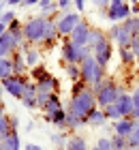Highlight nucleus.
<instances>
[{
  "label": "nucleus",
  "instance_id": "1",
  "mask_svg": "<svg viewBox=\"0 0 139 150\" xmlns=\"http://www.w3.org/2000/svg\"><path fill=\"white\" fill-rule=\"evenodd\" d=\"M94 107H99L96 105V94L92 92V88H86V90H81L79 94H71L66 112L73 114L75 118L88 122V114L92 112Z\"/></svg>",
  "mask_w": 139,
  "mask_h": 150
},
{
  "label": "nucleus",
  "instance_id": "2",
  "mask_svg": "<svg viewBox=\"0 0 139 150\" xmlns=\"http://www.w3.org/2000/svg\"><path fill=\"white\" fill-rule=\"evenodd\" d=\"M92 92L96 94V105H99L101 110H105L107 105L116 103L118 97H120V94L124 92V88H122L120 84H118L116 79L105 77L99 86H94V88H92Z\"/></svg>",
  "mask_w": 139,
  "mask_h": 150
},
{
  "label": "nucleus",
  "instance_id": "3",
  "mask_svg": "<svg viewBox=\"0 0 139 150\" xmlns=\"http://www.w3.org/2000/svg\"><path fill=\"white\" fill-rule=\"evenodd\" d=\"M79 67H81V81H86V84H88L90 88L99 86L101 81L107 77V75H105V71H107V69H105V67H101L99 62H96L92 54H90V56H88L86 60H83V62H81Z\"/></svg>",
  "mask_w": 139,
  "mask_h": 150
},
{
  "label": "nucleus",
  "instance_id": "4",
  "mask_svg": "<svg viewBox=\"0 0 139 150\" xmlns=\"http://www.w3.org/2000/svg\"><path fill=\"white\" fill-rule=\"evenodd\" d=\"M45 24H47V17L34 15V17H30V19L22 26V30H24V41H26L28 45H39V43H43Z\"/></svg>",
  "mask_w": 139,
  "mask_h": 150
},
{
  "label": "nucleus",
  "instance_id": "5",
  "mask_svg": "<svg viewBox=\"0 0 139 150\" xmlns=\"http://www.w3.org/2000/svg\"><path fill=\"white\" fill-rule=\"evenodd\" d=\"M30 75H32V81L37 84V92L56 94V90H58V79H56L47 69H43V67H34V69L30 71Z\"/></svg>",
  "mask_w": 139,
  "mask_h": 150
},
{
  "label": "nucleus",
  "instance_id": "6",
  "mask_svg": "<svg viewBox=\"0 0 139 150\" xmlns=\"http://www.w3.org/2000/svg\"><path fill=\"white\" fill-rule=\"evenodd\" d=\"M103 17L109 24H122L124 19L131 17V4L122 2V0H111V4L103 11Z\"/></svg>",
  "mask_w": 139,
  "mask_h": 150
},
{
  "label": "nucleus",
  "instance_id": "7",
  "mask_svg": "<svg viewBox=\"0 0 139 150\" xmlns=\"http://www.w3.org/2000/svg\"><path fill=\"white\" fill-rule=\"evenodd\" d=\"M90 54H92L90 47H77L71 41H64V45H62V60H64V64H81Z\"/></svg>",
  "mask_w": 139,
  "mask_h": 150
},
{
  "label": "nucleus",
  "instance_id": "8",
  "mask_svg": "<svg viewBox=\"0 0 139 150\" xmlns=\"http://www.w3.org/2000/svg\"><path fill=\"white\" fill-rule=\"evenodd\" d=\"M81 19H83L81 13H77V11H66V13H62V15L56 19L58 35H60V37H71V32L81 24Z\"/></svg>",
  "mask_w": 139,
  "mask_h": 150
},
{
  "label": "nucleus",
  "instance_id": "9",
  "mask_svg": "<svg viewBox=\"0 0 139 150\" xmlns=\"http://www.w3.org/2000/svg\"><path fill=\"white\" fill-rule=\"evenodd\" d=\"M26 81H28L26 75H11V77H6V79L0 81V86H2L13 99H19V101H22V94H24Z\"/></svg>",
  "mask_w": 139,
  "mask_h": 150
},
{
  "label": "nucleus",
  "instance_id": "10",
  "mask_svg": "<svg viewBox=\"0 0 139 150\" xmlns=\"http://www.w3.org/2000/svg\"><path fill=\"white\" fill-rule=\"evenodd\" d=\"M92 56H94V60L101 67H105V69H107L109 60H111V56H114V43H111L109 39H103L101 43L92 50Z\"/></svg>",
  "mask_w": 139,
  "mask_h": 150
},
{
  "label": "nucleus",
  "instance_id": "11",
  "mask_svg": "<svg viewBox=\"0 0 139 150\" xmlns=\"http://www.w3.org/2000/svg\"><path fill=\"white\" fill-rule=\"evenodd\" d=\"M22 43H24V41L15 39L13 35H9V32H4V35L0 37V58H11L13 54L19 50Z\"/></svg>",
  "mask_w": 139,
  "mask_h": 150
},
{
  "label": "nucleus",
  "instance_id": "12",
  "mask_svg": "<svg viewBox=\"0 0 139 150\" xmlns=\"http://www.w3.org/2000/svg\"><path fill=\"white\" fill-rule=\"evenodd\" d=\"M90 26L86 19H81V24L71 32V37H68V41H71L73 45H77V47H88V32H90Z\"/></svg>",
  "mask_w": 139,
  "mask_h": 150
},
{
  "label": "nucleus",
  "instance_id": "13",
  "mask_svg": "<svg viewBox=\"0 0 139 150\" xmlns=\"http://www.w3.org/2000/svg\"><path fill=\"white\" fill-rule=\"evenodd\" d=\"M114 105H116L118 116H120V118H131V114H133V94L122 92Z\"/></svg>",
  "mask_w": 139,
  "mask_h": 150
},
{
  "label": "nucleus",
  "instance_id": "14",
  "mask_svg": "<svg viewBox=\"0 0 139 150\" xmlns=\"http://www.w3.org/2000/svg\"><path fill=\"white\" fill-rule=\"evenodd\" d=\"M133 129H135V120H133V118L111 120V131H114V135H120V137H128Z\"/></svg>",
  "mask_w": 139,
  "mask_h": 150
},
{
  "label": "nucleus",
  "instance_id": "15",
  "mask_svg": "<svg viewBox=\"0 0 139 150\" xmlns=\"http://www.w3.org/2000/svg\"><path fill=\"white\" fill-rule=\"evenodd\" d=\"M22 103L24 107H28V110H37V84L34 81L28 79L26 81V88H24V94H22Z\"/></svg>",
  "mask_w": 139,
  "mask_h": 150
},
{
  "label": "nucleus",
  "instance_id": "16",
  "mask_svg": "<svg viewBox=\"0 0 139 150\" xmlns=\"http://www.w3.org/2000/svg\"><path fill=\"white\" fill-rule=\"evenodd\" d=\"M107 122H109V118L105 116V110H101V107H94V110L88 114V127H92V129L107 127Z\"/></svg>",
  "mask_w": 139,
  "mask_h": 150
},
{
  "label": "nucleus",
  "instance_id": "17",
  "mask_svg": "<svg viewBox=\"0 0 139 150\" xmlns=\"http://www.w3.org/2000/svg\"><path fill=\"white\" fill-rule=\"evenodd\" d=\"M0 148L2 150H22V139H19V131H11L4 137H0Z\"/></svg>",
  "mask_w": 139,
  "mask_h": 150
},
{
  "label": "nucleus",
  "instance_id": "18",
  "mask_svg": "<svg viewBox=\"0 0 139 150\" xmlns=\"http://www.w3.org/2000/svg\"><path fill=\"white\" fill-rule=\"evenodd\" d=\"M58 28H56V19L54 17H47V24H45V35H43V45L45 47H52L56 41H58Z\"/></svg>",
  "mask_w": 139,
  "mask_h": 150
},
{
  "label": "nucleus",
  "instance_id": "19",
  "mask_svg": "<svg viewBox=\"0 0 139 150\" xmlns=\"http://www.w3.org/2000/svg\"><path fill=\"white\" fill-rule=\"evenodd\" d=\"M66 150H90L88 139L79 133H71L68 135V142H66Z\"/></svg>",
  "mask_w": 139,
  "mask_h": 150
},
{
  "label": "nucleus",
  "instance_id": "20",
  "mask_svg": "<svg viewBox=\"0 0 139 150\" xmlns=\"http://www.w3.org/2000/svg\"><path fill=\"white\" fill-rule=\"evenodd\" d=\"M62 110H64V105H62L60 97H58V94H52L49 101H47L45 107H43V114H45V116H54V114H58V112H62Z\"/></svg>",
  "mask_w": 139,
  "mask_h": 150
},
{
  "label": "nucleus",
  "instance_id": "21",
  "mask_svg": "<svg viewBox=\"0 0 139 150\" xmlns=\"http://www.w3.org/2000/svg\"><path fill=\"white\" fill-rule=\"evenodd\" d=\"M103 39H107L105 30H103V28H94V26H92L90 32H88V47H90V50H94V47L99 45Z\"/></svg>",
  "mask_w": 139,
  "mask_h": 150
},
{
  "label": "nucleus",
  "instance_id": "22",
  "mask_svg": "<svg viewBox=\"0 0 139 150\" xmlns=\"http://www.w3.org/2000/svg\"><path fill=\"white\" fill-rule=\"evenodd\" d=\"M11 60H13V75H24L26 69H28V67H26V60H24V54L17 50V52L11 56Z\"/></svg>",
  "mask_w": 139,
  "mask_h": 150
},
{
  "label": "nucleus",
  "instance_id": "23",
  "mask_svg": "<svg viewBox=\"0 0 139 150\" xmlns=\"http://www.w3.org/2000/svg\"><path fill=\"white\" fill-rule=\"evenodd\" d=\"M118 56H120V62L124 67H131V64L137 62V56L128 50V47H118Z\"/></svg>",
  "mask_w": 139,
  "mask_h": 150
},
{
  "label": "nucleus",
  "instance_id": "24",
  "mask_svg": "<svg viewBox=\"0 0 139 150\" xmlns=\"http://www.w3.org/2000/svg\"><path fill=\"white\" fill-rule=\"evenodd\" d=\"M39 9H41V15L43 17H49L58 11V2L56 0H41L39 2Z\"/></svg>",
  "mask_w": 139,
  "mask_h": 150
},
{
  "label": "nucleus",
  "instance_id": "25",
  "mask_svg": "<svg viewBox=\"0 0 139 150\" xmlns=\"http://www.w3.org/2000/svg\"><path fill=\"white\" fill-rule=\"evenodd\" d=\"M45 120L52 122V125L58 127V129H66V110H62V112L54 114V116H45Z\"/></svg>",
  "mask_w": 139,
  "mask_h": 150
},
{
  "label": "nucleus",
  "instance_id": "26",
  "mask_svg": "<svg viewBox=\"0 0 139 150\" xmlns=\"http://www.w3.org/2000/svg\"><path fill=\"white\" fill-rule=\"evenodd\" d=\"M52 144H54V148H58V150H66V142H68V133H64V131H58V133H54L52 135Z\"/></svg>",
  "mask_w": 139,
  "mask_h": 150
},
{
  "label": "nucleus",
  "instance_id": "27",
  "mask_svg": "<svg viewBox=\"0 0 139 150\" xmlns=\"http://www.w3.org/2000/svg\"><path fill=\"white\" fill-rule=\"evenodd\" d=\"M83 127H88V122L86 120H79V118H75L73 114H68L66 112V129L68 131H79V129H83Z\"/></svg>",
  "mask_w": 139,
  "mask_h": 150
},
{
  "label": "nucleus",
  "instance_id": "28",
  "mask_svg": "<svg viewBox=\"0 0 139 150\" xmlns=\"http://www.w3.org/2000/svg\"><path fill=\"white\" fill-rule=\"evenodd\" d=\"M122 28L126 30L131 37L139 35V17H133V15H131L128 19H124V22H122Z\"/></svg>",
  "mask_w": 139,
  "mask_h": 150
},
{
  "label": "nucleus",
  "instance_id": "29",
  "mask_svg": "<svg viewBox=\"0 0 139 150\" xmlns=\"http://www.w3.org/2000/svg\"><path fill=\"white\" fill-rule=\"evenodd\" d=\"M13 75V60L11 58H0V81Z\"/></svg>",
  "mask_w": 139,
  "mask_h": 150
},
{
  "label": "nucleus",
  "instance_id": "30",
  "mask_svg": "<svg viewBox=\"0 0 139 150\" xmlns=\"http://www.w3.org/2000/svg\"><path fill=\"white\" fill-rule=\"evenodd\" d=\"M64 73H66V77L71 79V84L81 79V67L79 64H64Z\"/></svg>",
  "mask_w": 139,
  "mask_h": 150
},
{
  "label": "nucleus",
  "instance_id": "31",
  "mask_svg": "<svg viewBox=\"0 0 139 150\" xmlns=\"http://www.w3.org/2000/svg\"><path fill=\"white\" fill-rule=\"evenodd\" d=\"M126 144H128V150H139V127L137 125L131 131V135L126 137Z\"/></svg>",
  "mask_w": 139,
  "mask_h": 150
},
{
  "label": "nucleus",
  "instance_id": "32",
  "mask_svg": "<svg viewBox=\"0 0 139 150\" xmlns=\"http://www.w3.org/2000/svg\"><path fill=\"white\" fill-rule=\"evenodd\" d=\"M105 35H107V39L111 41V43H116L118 37L122 35V24H111V26H109V30L105 32Z\"/></svg>",
  "mask_w": 139,
  "mask_h": 150
},
{
  "label": "nucleus",
  "instance_id": "33",
  "mask_svg": "<svg viewBox=\"0 0 139 150\" xmlns=\"http://www.w3.org/2000/svg\"><path fill=\"white\" fill-rule=\"evenodd\" d=\"M111 148H114V150H128L126 137H120V135H111Z\"/></svg>",
  "mask_w": 139,
  "mask_h": 150
},
{
  "label": "nucleus",
  "instance_id": "34",
  "mask_svg": "<svg viewBox=\"0 0 139 150\" xmlns=\"http://www.w3.org/2000/svg\"><path fill=\"white\" fill-rule=\"evenodd\" d=\"M131 94H133V114H131V118L137 120L139 118V84L135 86V90L131 92Z\"/></svg>",
  "mask_w": 139,
  "mask_h": 150
},
{
  "label": "nucleus",
  "instance_id": "35",
  "mask_svg": "<svg viewBox=\"0 0 139 150\" xmlns=\"http://www.w3.org/2000/svg\"><path fill=\"white\" fill-rule=\"evenodd\" d=\"M6 133H11V125H9V116H0V137H4Z\"/></svg>",
  "mask_w": 139,
  "mask_h": 150
},
{
  "label": "nucleus",
  "instance_id": "36",
  "mask_svg": "<svg viewBox=\"0 0 139 150\" xmlns=\"http://www.w3.org/2000/svg\"><path fill=\"white\" fill-rule=\"evenodd\" d=\"M96 146H99L101 150H114L111 148V137L109 135H101V137L96 139Z\"/></svg>",
  "mask_w": 139,
  "mask_h": 150
},
{
  "label": "nucleus",
  "instance_id": "37",
  "mask_svg": "<svg viewBox=\"0 0 139 150\" xmlns=\"http://www.w3.org/2000/svg\"><path fill=\"white\" fill-rule=\"evenodd\" d=\"M13 19H17V15H15V11H11V9H6L2 15H0V22H2L4 26H9Z\"/></svg>",
  "mask_w": 139,
  "mask_h": 150
},
{
  "label": "nucleus",
  "instance_id": "38",
  "mask_svg": "<svg viewBox=\"0 0 139 150\" xmlns=\"http://www.w3.org/2000/svg\"><path fill=\"white\" fill-rule=\"evenodd\" d=\"M86 88H90L88 84H86V81H73V86H71V94H79L81 90H86Z\"/></svg>",
  "mask_w": 139,
  "mask_h": 150
},
{
  "label": "nucleus",
  "instance_id": "39",
  "mask_svg": "<svg viewBox=\"0 0 139 150\" xmlns=\"http://www.w3.org/2000/svg\"><path fill=\"white\" fill-rule=\"evenodd\" d=\"M128 50L135 54V56H139V35L135 37H131V45H128Z\"/></svg>",
  "mask_w": 139,
  "mask_h": 150
},
{
  "label": "nucleus",
  "instance_id": "40",
  "mask_svg": "<svg viewBox=\"0 0 139 150\" xmlns=\"http://www.w3.org/2000/svg\"><path fill=\"white\" fill-rule=\"evenodd\" d=\"M58 2V9L62 13H66V11H71V6H73V0H56Z\"/></svg>",
  "mask_w": 139,
  "mask_h": 150
},
{
  "label": "nucleus",
  "instance_id": "41",
  "mask_svg": "<svg viewBox=\"0 0 139 150\" xmlns=\"http://www.w3.org/2000/svg\"><path fill=\"white\" fill-rule=\"evenodd\" d=\"M92 2V6H96V9H101V11H105L107 6L111 4V0H90Z\"/></svg>",
  "mask_w": 139,
  "mask_h": 150
},
{
  "label": "nucleus",
  "instance_id": "42",
  "mask_svg": "<svg viewBox=\"0 0 139 150\" xmlns=\"http://www.w3.org/2000/svg\"><path fill=\"white\" fill-rule=\"evenodd\" d=\"M9 125H11V131H19V118L17 116H9Z\"/></svg>",
  "mask_w": 139,
  "mask_h": 150
},
{
  "label": "nucleus",
  "instance_id": "43",
  "mask_svg": "<svg viewBox=\"0 0 139 150\" xmlns=\"http://www.w3.org/2000/svg\"><path fill=\"white\" fill-rule=\"evenodd\" d=\"M73 6H75L77 13H81L83 9H86V0H73Z\"/></svg>",
  "mask_w": 139,
  "mask_h": 150
},
{
  "label": "nucleus",
  "instance_id": "44",
  "mask_svg": "<svg viewBox=\"0 0 139 150\" xmlns=\"http://www.w3.org/2000/svg\"><path fill=\"white\" fill-rule=\"evenodd\" d=\"M131 15L139 17V2H135V0H133V4H131Z\"/></svg>",
  "mask_w": 139,
  "mask_h": 150
},
{
  "label": "nucleus",
  "instance_id": "45",
  "mask_svg": "<svg viewBox=\"0 0 139 150\" xmlns=\"http://www.w3.org/2000/svg\"><path fill=\"white\" fill-rule=\"evenodd\" d=\"M24 150H43V148L37 146V144H26V146H24Z\"/></svg>",
  "mask_w": 139,
  "mask_h": 150
},
{
  "label": "nucleus",
  "instance_id": "46",
  "mask_svg": "<svg viewBox=\"0 0 139 150\" xmlns=\"http://www.w3.org/2000/svg\"><path fill=\"white\" fill-rule=\"evenodd\" d=\"M39 2L41 0H24V6H34V4L39 6Z\"/></svg>",
  "mask_w": 139,
  "mask_h": 150
},
{
  "label": "nucleus",
  "instance_id": "47",
  "mask_svg": "<svg viewBox=\"0 0 139 150\" xmlns=\"http://www.w3.org/2000/svg\"><path fill=\"white\" fill-rule=\"evenodd\" d=\"M6 4H9V6H17V4H24V0H9Z\"/></svg>",
  "mask_w": 139,
  "mask_h": 150
},
{
  "label": "nucleus",
  "instance_id": "48",
  "mask_svg": "<svg viewBox=\"0 0 139 150\" xmlns=\"http://www.w3.org/2000/svg\"><path fill=\"white\" fill-rule=\"evenodd\" d=\"M4 32H6V26H4L2 22H0V37H2V35H4Z\"/></svg>",
  "mask_w": 139,
  "mask_h": 150
},
{
  "label": "nucleus",
  "instance_id": "49",
  "mask_svg": "<svg viewBox=\"0 0 139 150\" xmlns=\"http://www.w3.org/2000/svg\"><path fill=\"white\" fill-rule=\"evenodd\" d=\"M4 11H6V9H4V2H2V0H0V15H2Z\"/></svg>",
  "mask_w": 139,
  "mask_h": 150
},
{
  "label": "nucleus",
  "instance_id": "50",
  "mask_svg": "<svg viewBox=\"0 0 139 150\" xmlns=\"http://www.w3.org/2000/svg\"><path fill=\"white\" fill-rule=\"evenodd\" d=\"M0 116H4V103H0Z\"/></svg>",
  "mask_w": 139,
  "mask_h": 150
},
{
  "label": "nucleus",
  "instance_id": "51",
  "mask_svg": "<svg viewBox=\"0 0 139 150\" xmlns=\"http://www.w3.org/2000/svg\"><path fill=\"white\" fill-rule=\"evenodd\" d=\"M90 150H101V148H99V146H92V148H90Z\"/></svg>",
  "mask_w": 139,
  "mask_h": 150
},
{
  "label": "nucleus",
  "instance_id": "52",
  "mask_svg": "<svg viewBox=\"0 0 139 150\" xmlns=\"http://www.w3.org/2000/svg\"><path fill=\"white\" fill-rule=\"evenodd\" d=\"M135 125H137V127H139V118H137V120H135Z\"/></svg>",
  "mask_w": 139,
  "mask_h": 150
},
{
  "label": "nucleus",
  "instance_id": "53",
  "mask_svg": "<svg viewBox=\"0 0 139 150\" xmlns=\"http://www.w3.org/2000/svg\"><path fill=\"white\" fill-rule=\"evenodd\" d=\"M122 2H133V0H122Z\"/></svg>",
  "mask_w": 139,
  "mask_h": 150
},
{
  "label": "nucleus",
  "instance_id": "54",
  "mask_svg": "<svg viewBox=\"0 0 139 150\" xmlns=\"http://www.w3.org/2000/svg\"><path fill=\"white\" fill-rule=\"evenodd\" d=\"M135 64H139V56H137V62H135Z\"/></svg>",
  "mask_w": 139,
  "mask_h": 150
},
{
  "label": "nucleus",
  "instance_id": "55",
  "mask_svg": "<svg viewBox=\"0 0 139 150\" xmlns=\"http://www.w3.org/2000/svg\"><path fill=\"white\" fill-rule=\"evenodd\" d=\"M2 2H4V4H6V2H9V0H2Z\"/></svg>",
  "mask_w": 139,
  "mask_h": 150
}]
</instances>
